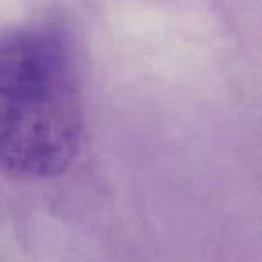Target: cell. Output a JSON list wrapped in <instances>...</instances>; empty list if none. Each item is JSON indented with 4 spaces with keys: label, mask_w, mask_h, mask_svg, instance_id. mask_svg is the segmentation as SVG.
I'll use <instances>...</instances> for the list:
<instances>
[{
    "label": "cell",
    "mask_w": 262,
    "mask_h": 262,
    "mask_svg": "<svg viewBox=\"0 0 262 262\" xmlns=\"http://www.w3.org/2000/svg\"><path fill=\"white\" fill-rule=\"evenodd\" d=\"M2 164L16 176L63 172L79 149L81 101L70 51L52 29L18 31L0 51Z\"/></svg>",
    "instance_id": "6da1fadb"
}]
</instances>
